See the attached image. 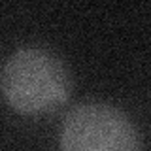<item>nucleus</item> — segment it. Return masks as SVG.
<instances>
[{
	"mask_svg": "<svg viewBox=\"0 0 151 151\" xmlns=\"http://www.w3.org/2000/svg\"><path fill=\"white\" fill-rule=\"evenodd\" d=\"M60 151H142V142L134 123L119 108L81 102L64 117Z\"/></svg>",
	"mask_w": 151,
	"mask_h": 151,
	"instance_id": "2",
	"label": "nucleus"
},
{
	"mask_svg": "<svg viewBox=\"0 0 151 151\" xmlns=\"http://www.w3.org/2000/svg\"><path fill=\"white\" fill-rule=\"evenodd\" d=\"M2 93L9 106L25 115L59 110L70 96V74L60 57L44 47H23L8 57Z\"/></svg>",
	"mask_w": 151,
	"mask_h": 151,
	"instance_id": "1",
	"label": "nucleus"
}]
</instances>
